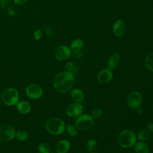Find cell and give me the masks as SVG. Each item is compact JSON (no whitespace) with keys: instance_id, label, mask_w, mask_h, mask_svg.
<instances>
[{"instance_id":"cell-1","label":"cell","mask_w":153,"mask_h":153,"mask_svg":"<svg viewBox=\"0 0 153 153\" xmlns=\"http://www.w3.org/2000/svg\"><path fill=\"white\" fill-rule=\"evenodd\" d=\"M75 84V78L72 72L62 71L55 76L54 87L60 93H65L71 90Z\"/></svg>"},{"instance_id":"cell-2","label":"cell","mask_w":153,"mask_h":153,"mask_svg":"<svg viewBox=\"0 0 153 153\" xmlns=\"http://www.w3.org/2000/svg\"><path fill=\"white\" fill-rule=\"evenodd\" d=\"M137 140L135 133L130 130H124L118 134L117 141L119 145L123 148H130L134 146Z\"/></svg>"},{"instance_id":"cell-3","label":"cell","mask_w":153,"mask_h":153,"mask_svg":"<svg viewBox=\"0 0 153 153\" xmlns=\"http://www.w3.org/2000/svg\"><path fill=\"white\" fill-rule=\"evenodd\" d=\"M65 122L59 118L49 119L45 124L46 130L52 134H60L65 130Z\"/></svg>"},{"instance_id":"cell-4","label":"cell","mask_w":153,"mask_h":153,"mask_svg":"<svg viewBox=\"0 0 153 153\" xmlns=\"http://www.w3.org/2000/svg\"><path fill=\"white\" fill-rule=\"evenodd\" d=\"M93 119L90 115L87 114H82L77 117L75 126L78 130L86 131L93 127Z\"/></svg>"},{"instance_id":"cell-5","label":"cell","mask_w":153,"mask_h":153,"mask_svg":"<svg viewBox=\"0 0 153 153\" xmlns=\"http://www.w3.org/2000/svg\"><path fill=\"white\" fill-rule=\"evenodd\" d=\"M1 99L5 105L8 106L14 105L19 102V93L14 88H6L2 93Z\"/></svg>"},{"instance_id":"cell-6","label":"cell","mask_w":153,"mask_h":153,"mask_svg":"<svg viewBox=\"0 0 153 153\" xmlns=\"http://www.w3.org/2000/svg\"><path fill=\"white\" fill-rule=\"evenodd\" d=\"M15 134V130L12 126L8 124L0 126V140L1 141H10L14 137Z\"/></svg>"},{"instance_id":"cell-7","label":"cell","mask_w":153,"mask_h":153,"mask_svg":"<svg viewBox=\"0 0 153 153\" xmlns=\"http://www.w3.org/2000/svg\"><path fill=\"white\" fill-rule=\"evenodd\" d=\"M84 108L81 103L74 102L69 104L65 109V113L70 118H77L83 112Z\"/></svg>"},{"instance_id":"cell-8","label":"cell","mask_w":153,"mask_h":153,"mask_svg":"<svg viewBox=\"0 0 153 153\" xmlns=\"http://www.w3.org/2000/svg\"><path fill=\"white\" fill-rule=\"evenodd\" d=\"M71 54L72 51L71 48L66 45H60L54 51V56L59 61L68 60L71 56Z\"/></svg>"},{"instance_id":"cell-9","label":"cell","mask_w":153,"mask_h":153,"mask_svg":"<svg viewBox=\"0 0 153 153\" xmlns=\"http://www.w3.org/2000/svg\"><path fill=\"white\" fill-rule=\"evenodd\" d=\"M142 102V96L139 92L133 91L130 93L127 98L128 106L133 109L139 107Z\"/></svg>"},{"instance_id":"cell-10","label":"cell","mask_w":153,"mask_h":153,"mask_svg":"<svg viewBox=\"0 0 153 153\" xmlns=\"http://www.w3.org/2000/svg\"><path fill=\"white\" fill-rule=\"evenodd\" d=\"M27 96L32 99H38L43 94L42 88L35 84H32L28 85L26 89Z\"/></svg>"},{"instance_id":"cell-11","label":"cell","mask_w":153,"mask_h":153,"mask_svg":"<svg viewBox=\"0 0 153 153\" xmlns=\"http://www.w3.org/2000/svg\"><path fill=\"white\" fill-rule=\"evenodd\" d=\"M113 78V73L111 70L109 69H104L100 71L97 74V80L98 81L103 84H107Z\"/></svg>"},{"instance_id":"cell-12","label":"cell","mask_w":153,"mask_h":153,"mask_svg":"<svg viewBox=\"0 0 153 153\" xmlns=\"http://www.w3.org/2000/svg\"><path fill=\"white\" fill-rule=\"evenodd\" d=\"M126 31V24L123 20H117L112 26V32L117 36H121Z\"/></svg>"},{"instance_id":"cell-13","label":"cell","mask_w":153,"mask_h":153,"mask_svg":"<svg viewBox=\"0 0 153 153\" xmlns=\"http://www.w3.org/2000/svg\"><path fill=\"white\" fill-rule=\"evenodd\" d=\"M71 149V143L69 140L64 139L60 140L56 145L57 153H67Z\"/></svg>"},{"instance_id":"cell-14","label":"cell","mask_w":153,"mask_h":153,"mask_svg":"<svg viewBox=\"0 0 153 153\" xmlns=\"http://www.w3.org/2000/svg\"><path fill=\"white\" fill-rule=\"evenodd\" d=\"M120 56L118 53H113L109 57L108 60V63H107L108 69L112 71V69L115 68L120 62Z\"/></svg>"},{"instance_id":"cell-15","label":"cell","mask_w":153,"mask_h":153,"mask_svg":"<svg viewBox=\"0 0 153 153\" xmlns=\"http://www.w3.org/2000/svg\"><path fill=\"white\" fill-rule=\"evenodd\" d=\"M17 109L21 114H27L30 112L31 106L27 101L21 100L17 103Z\"/></svg>"},{"instance_id":"cell-16","label":"cell","mask_w":153,"mask_h":153,"mask_svg":"<svg viewBox=\"0 0 153 153\" xmlns=\"http://www.w3.org/2000/svg\"><path fill=\"white\" fill-rule=\"evenodd\" d=\"M71 97L75 102L81 103L84 99L83 92L79 88H73L71 91Z\"/></svg>"},{"instance_id":"cell-17","label":"cell","mask_w":153,"mask_h":153,"mask_svg":"<svg viewBox=\"0 0 153 153\" xmlns=\"http://www.w3.org/2000/svg\"><path fill=\"white\" fill-rule=\"evenodd\" d=\"M133 146L136 153H149V147L144 142H136Z\"/></svg>"},{"instance_id":"cell-18","label":"cell","mask_w":153,"mask_h":153,"mask_svg":"<svg viewBox=\"0 0 153 153\" xmlns=\"http://www.w3.org/2000/svg\"><path fill=\"white\" fill-rule=\"evenodd\" d=\"M84 45L83 40L79 38L74 39L71 44L70 48L72 51H79L82 50Z\"/></svg>"},{"instance_id":"cell-19","label":"cell","mask_w":153,"mask_h":153,"mask_svg":"<svg viewBox=\"0 0 153 153\" xmlns=\"http://www.w3.org/2000/svg\"><path fill=\"white\" fill-rule=\"evenodd\" d=\"M151 133L148 129L147 130L145 129L139 132L137 136V139L139 141L145 142L148 140L151 137Z\"/></svg>"},{"instance_id":"cell-20","label":"cell","mask_w":153,"mask_h":153,"mask_svg":"<svg viewBox=\"0 0 153 153\" xmlns=\"http://www.w3.org/2000/svg\"><path fill=\"white\" fill-rule=\"evenodd\" d=\"M97 146V141L94 139H91L88 140L85 145L86 149L88 152H94V151L96 149Z\"/></svg>"},{"instance_id":"cell-21","label":"cell","mask_w":153,"mask_h":153,"mask_svg":"<svg viewBox=\"0 0 153 153\" xmlns=\"http://www.w3.org/2000/svg\"><path fill=\"white\" fill-rule=\"evenodd\" d=\"M145 66L150 71L153 72V53L148 54L145 59Z\"/></svg>"},{"instance_id":"cell-22","label":"cell","mask_w":153,"mask_h":153,"mask_svg":"<svg viewBox=\"0 0 153 153\" xmlns=\"http://www.w3.org/2000/svg\"><path fill=\"white\" fill-rule=\"evenodd\" d=\"M65 130L68 134L71 137H75L78 134V129L75 126L72 124H67L65 127Z\"/></svg>"},{"instance_id":"cell-23","label":"cell","mask_w":153,"mask_h":153,"mask_svg":"<svg viewBox=\"0 0 153 153\" xmlns=\"http://www.w3.org/2000/svg\"><path fill=\"white\" fill-rule=\"evenodd\" d=\"M15 136L16 137V138L22 142H24L25 140H26L28 137H29V134L28 133L24 130H20L19 131H18L17 133H16Z\"/></svg>"},{"instance_id":"cell-24","label":"cell","mask_w":153,"mask_h":153,"mask_svg":"<svg viewBox=\"0 0 153 153\" xmlns=\"http://www.w3.org/2000/svg\"><path fill=\"white\" fill-rule=\"evenodd\" d=\"M38 150L40 153H49L50 148L48 144L45 142H42L39 143L38 146Z\"/></svg>"},{"instance_id":"cell-25","label":"cell","mask_w":153,"mask_h":153,"mask_svg":"<svg viewBox=\"0 0 153 153\" xmlns=\"http://www.w3.org/2000/svg\"><path fill=\"white\" fill-rule=\"evenodd\" d=\"M102 115V111L100 109L96 108L93 109L91 113V117L93 119H98Z\"/></svg>"},{"instance_id":"cell-26","label":"cell","mask_w":153,"mask_h":153,"mask_svg":"<svg viewBox=\"0 0 153 153\" xmlns=\"http://www.w3.org/2000/svg\"><path fill=\"white\" fill-rule=\"evenodd\" d=\"M42 36V32L41 29H37L33 33V38L36 40L40 39Z\"/></svg>"},{"instance_id":"cell-27","label":"cell","mask_w":153,"mask_h":153,"mask_svg":"<svg viewBox=\"0 0 153 153\" xmlns=\"http://www.w3.org/2000/svg\"><path fill=\"white\" fill-rule=\"evenodd\" d=\"M83 56V54L80 51H72V54H71V56H72L74 58H75V59H79V58H81Z\"/></svg>"},{"instance_id":"cell-28","label":"cell","mask_w":153,"mask_h":153,"mask_svg":"<svg viewBox=\"0 0 153 153\" xmlns=\"http://www.w3.org/2000/svg\"><path fill=\"white\" fill-rule=\"evenodd\" d=\"M74 68V64L71 62H68L65 65V69L66 71L71 72Z\"/></svg>"},{"instance_id":"cell-29","label":"cell","mask_w":153,"mask_h":153,"mask_svg":"<svg viewBox=\"0 0 153 153\" xmlns=\"http://www.w3.org/2000/svg\"><path fill=\"white\" fill-rule=\"evenodd\" d=\"M8 0H0V10L4 9L8 5Z\"/></svg>"},{"instance_id":"cell-30","label":"cell","mask_w":153,"mask_h":153,"mask_svg":"<svg viewBox=\"0 0 153 153\" xmlns=\"http://www.w3.org/2000/svg\"><path fill=\"white\" fill-rule=\"evenodd\" d=\"M29 0H13V2L16 5H22L26 2H27Z\"/></svg>"},{"instance_id":"cell-31","label":"cell","mask_w":153,"mask_h":153,"mask_svg":"<svg viewBox=\"0 0 153 153\" xmlns=\"http://www.w3.org/2000/svg\"><path fill=\"white\" fill-rule=\"evenodd\" d=\"M46 33L49 36H52L53 34V30L51 28H47L46 30Z\"/></svg>"},{"instance_id":"cell-32","label":"cell","mask_w":153,"mask_h":153,"mask_svg":"<svg viewBox=\"0 0 153 153\" xmlns=\"http://www.w3.org/2000/svg\"><path fill=\"white\" fill-rule=\"evenodd\" d=\"M147 128L151 133H153V123L148 124L147 126Z\"/></svg>"},{"instance_id":"cell-33","label":"cell","mask_w":153,"mask_h":153,"mask_svg":"<svg viewBox=\"0 0 153 153\" xmlns=\"http://www.w3.org/2000/svg\"><path fill=\"white\" fill-rule=\"evenodd\" d=\"M136 112H137V113L138 114H142V113H143V111H142V108H140V106L139 107H138V108H137L136 109Z\"/></svg>"},{"instance_id":"cell-34","label":"cell","mask_w":153,"mask_h":153,"mask_svg":"<svg viewBox=\"0 0 153 153\" xmlns=\"http://www.w3.org/2000/svg\"><path fill=\"white\" fill-rule=\"evenodd\" d=\"M90 153H96V152H90Z\"/></svg>"},{"instance_id":"cell-35","label":"cell","mask_w":153,"mask_h":153,"mask_svg":"<svg viewBox=\"0 0 153 153\" xmlns=\"http://www.w3.org/2000/svg\"><path fill=\"white\" fill-rule=\"evenodd\" d=\"M52 153H55V152H52Z\"/></svg>"}]
</instances>
